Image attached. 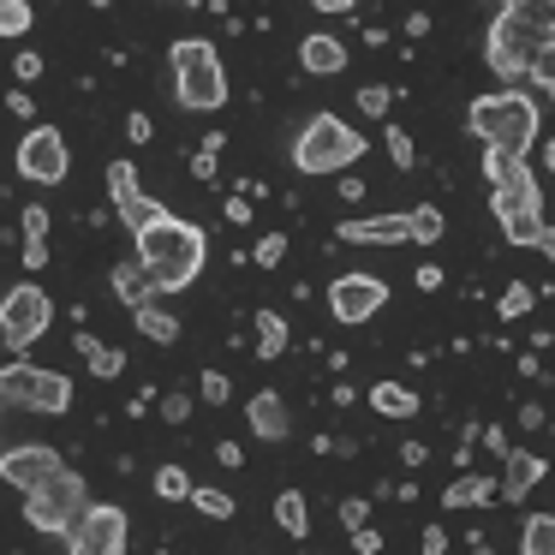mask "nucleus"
Masks as SVG:
<instances>
[{
    "mask_svg": "<svg viewBox=\"0 0 555 555\" xmlns=\"http://www.w3.org/2000/svg\"><path fill=\"white\" fill-rule=\"evenodd\" d=\"M543 49H555V0H507V7H495L490 42H483L495 78H507V85L531 78V61Z\"/></svg>",
    "mask_w": 555,
    "mask_h": 555,
    "instance_id": "nucleus-1",
    "label": "nucleus"
},
{
    "mask_svg": "<svg viewBox=\"0 0 555 555\" xmlns=\"http://www.w3.org/2000/svg\"><path fill=\"white\" fill-rule=\"evenodd\" d=\"M483 173H490V209H495V221H502V240L507 245H538L543 228H550V221H543L538 173L514 156H490V150H483Z\"/></svg>",
    "mask_w": 555,
    "mask_h": 555,
    "instance_id": "nucleus-2",
    "label": "nucleus"
},
{
    "mask_svg": "<svg viewBox=\"0 0 555 555\" xmlns=\"http://www.w3.org/2000/svg\"><path fill=\"white\" fill-rule=\"evenodd\" d=\"M204 257H209V240L204 228H192V221L180 216H162L156 228L138 233V263L156 275L162 293H185L197 275H204Z\"/></svg>",
    "mask_w": 555,
    "mask_h": 555,
    "instance_id": "nucleus-3",
    "label": "nucleus"
},
{
    "mask_svg": "<svg viewBox=\"0 0 555 555\" xmlns=\"http://www.w3.org/2000/svg\"><path fill=\"white\" fill-rule=\"evenodd\" d=\"M466 132L478 138L490 156L526 162V150L538 144V102L519 96V90H495V96H478V102L466 108Z\"/></svg>",
    "mask_w": 555,
    "mask_h": 555,
    "instance_id": "nucleus-4",
    "label": "nucleus"
},
{
    "mask_svg": "<svg viewBox=\"0 0 555 555\" xmlns=\"http://www.w3.org/2000/svg\"><path fill=\"white\" fill-rule=\"evenodd\" d=\"M168 66H173V96H180V108L216 114L221 102H228V66H221L216 42L180 37V42L168 49Z\"/></svg>",
    "mask_w": 555,
    "mask_h": 555,
    "instance_id": "nucleus-5",
    "label": "nucleus"
},
{
    "mask_svg": "<svg viewBox=\"0 0 555 555\" xmlns=\"http://www.w3.org/2000/svg\"><path fill=\"white\" fill-rule=\"evenodd\" d=\"M359 156H364V132H352L340 114H311L293 138V168L311 173V180H328V173L347 180V168Z\"/></svg>",
    "mask_w": 555,
    "mask_h": 555,
    "instance_id": "nucleus-6",
    "label": "nucleus"
},
{
    "mask_svg": "<svg viewBox=\"0 0 555 555\" xmlns=\"http://www.w3.org/2000/svg\"><path fill=\"white\" fill-rule=\"evenodd\" d=\"M0 395H7V406H18V412H49V418H61V412H73V376L13 359L7 371H0Z\"/></svg>",
    "mask_w": 555,
    "mask_h": 555,
    "instance_id": "nucleus-7",
    "label": "nucleus"
},
{
    "mask_svg": "<svg viewBox=\"0 0 555 555\" xmlns=\"http://www.w3.org/2000/svg\"><path fill=\"white\" fill-rule=\"evenodd\" d=\"M85 507H90V490H85V478H78L73 466L54 472L37 495H25V519L37 531H49V538H66V531L78 526V514H85Z\"/></svg>",
    "mask_w": 555,
    "mask_h": 555,
    "instance_id": "nucleus-8",
    "label": "nucleus"
},
{
    "mask_svg": "<svg viewBox=\"0 0 555 555\" xmlns=\"http://www.w3.org/2000/svg\"><path fill=\"white\" fill-rule=\"evenodd\" d=\"M49 323H54V299L37 287V281H25V287H13L7 299H0V335H7V352H13V359H25Z\"/></svg>",
    "mask_w": 555,
    "mask_h": 555,
    "instance_id": "nucleus-9",
    "label": "nucleus"
},
{
    "mask_svg": "<svg viewBox=\"0 0 555 555\" xmlns=\"http://www.w3.org/2000/svg\"><path fill=\"white\" fill-rule=\"evenodd\" d=\"M126 538H132V526H126L120 507L90 502L85 514H78V526L66 531V555H126Z\"/></svg>",
    "mask_w": 555,
    "mask_h": 555,
    "instance_id": "nucleus-10",
    "label": "nucleus"
},
{
    "mask_svg": "<svg viewBox=\"0 0 555 555\" xmlns=\"http://www.w3.org/2000/svg\"><path fill=\"white\" fill-rule=\"evenodd\" d=\"M18 173H25L30 185H61L66 168H73V156H66V138L54 132V126H30L25 138H18Z\"/></svg>",
    "mask_w": 555,
    "mask_h": 555,
    "instance_id": "nucleus-11",
    "label": "nucleus"
},
{
    "mask_svg": "<svg viewBox=\"0 0 555 555\" xmlns=\"http://www.w3.org/2000/svg\"><path fill=\"white\" fill-rule=\"evenodd\" d=\"M383 305H388V287L376 275H340V281H328V317H335V323H347V328L371 323Z\"/></svg>",
    "mask_w": 555,
    "mask_h": 555,
    "instance_id": "nucleus-12",
    "label": "nucleus"
},
{
    "mask_svg": "<svg viewBox=\"0 0 555 555\" xmlns=\"http://www.w3.org/2000/svg\"><path fill=\"white\" fill-rule=\"evenodd\" d=\"M54 472H66V466H61V448H49V442H25V448H7L0 454V478L25 495H37Z\"/></svg>",
    "mask_w": 555,
    "mask_h": 555,
    "instance_id": "nucleus-13",
    "label": "nucleus"
},
{
    "mask_svg": "<svg viewBox=\"0 0 555 555\" xmlns=\"http://www.w3.org/2000/svg\"><path fill=\"white\" fill-rule=\"evenodd\" d=\"M340 240L347 245H400V240H412V221L406 216H352V221H340Z\"/></svg>",
    "mask_w": 555,
    "mask_h": 555,
    "instance_id": "nucleus-14",
    "label": "nucleus"
},
{
    "mask_svg": "<svg viewBox=\"0 0 555 555\" xmlns=\"http://www.w3.org/2000/svg\"><path fill=\"white\" fill-rule=\"evenodd\" d=\"M299 73H311V78H335V73H347V42L328 37V30H311V37L299 42Z\"/></svg>",
    "mask_w": 555,
    "mask_h": 555,
    "instance_id": "nucleus-15",
    "label": "nucleus"
},
{
    "mask_svg": "<svg viewBox=\"0 0 555 555\" xmlns=\"http://www.w3.org/2000/svg\"><path fill=\"white\" fill-rule=\"evenodd\" d=\"M502 466H507V472H502V502H526V495L538 490V478L550 472V460H543V454H526V448H514Z\"/></svg>",
    "mask_w": 555,
    "mask_h": 555,
    "instance_id": "nucleus-16",
    "label": "nucleus"
},
{
    "mask_svg": "<svg viewBox=\"0 0 555 555\" xmlns=\"http://www.w3.org/2000/svg\"><path fill=\"white\" fill-rule=\"evenodd\" d=\"M156 293H162L156 275H150L138 257H132V263H114V299H120L126 311H144V305H156Z\"/></svg>",
    "mask_w": 555,
    "mask_h": 555,
    "instance_id": "nucleus-17",
    "label": "nucleus"
},
{
    "mask_svg": "<svg viewBox=\"0 0 555 555\" xmlns=\"http://www.w3.org/2000/svg\"><path fill=\"white\" fill-rule=\"evenodd\" d=\"M245 418H251V436H263V442H287V430H293L275 388H257L251 406H245Z\"/></svg>",
    "mask_w": 555,
    "mask_h": 555,
    "instance_id": "nucleus-18",
    "label": "nucleus"
},
{
    "mask_svg": "<svg viewBox=\"0 0 555 555\" xmlns=\"http://www.w3.org/2000/svg\"><path fill=\"white\" fill-rule=\"evenodd\" d=\"M483 502H502V483L490 472H460L442 490V507H483Z\"/></svg>",
    "mask_w": 555,
    "mask_h": 555,
    "instance_id": "nucleus-19",
    "label": "nucleus"
},
{
    "mask_svg": "<svg viewBox=\"0 0 555 555\" xmlns=\"http://www.w3.org/2000/svg\"><path fill=\"white\" fill-rule=\"evenodd\" d=\"M73 347H78V359L90 364V376H102V383H114V376L126 371V352H120V347H108V340H96L90 328H78Z\"/></svg>",
    "mask_w": 555,
    "mask_h": 555,
    "instance_id": "nucleus-20",
    "label": "nucleus"
},
{
    "mask_svg": "<svg viewBox=\"0 0 555 555\" xmlns=\"http://www.w3.org/2000/svg\"><path fill=\"white\" fill-rule=\"evenodd\" d=\"M108 197H114V216H132V209L144 204V192H138V173H132V162H108Z\"/></svg>",
    "mask_w": 555,
    "mask_h": 555,
    "instance_id": "nucleus-21",
    "label": "nucleus"
},
{
    "mask_svg": "<svg viewBox=\"0 0 555 555\" xmlns=\"http://www.w3.org/2000/svg\"><path fill=\"white\" fill-rule=\"evenodd\" d=\"M275 526L287 531V538H311V502H305L299 490H281L275 495Z\"/></svg>",
    "mask_w": 555,
    "mask_h": 555,
    "instance_id": "nucleus-22",
    "label": "nucleus"
},
{
    "mask_svg": "<svg viewBox=\"0 0 555 555\" xmlns=\"http://www.w3.org/2000/svg\"><path fill=\"white\" fill-rule=\"evenodd\" d=\"M132 323H138V335L156 340V347H173V340H180V317L162 311V305H144V311H132Z\"/></svg>",
    "mask_w": 555,
    "mask_h": 555,
    "instance_id": "nucleus-23",
    "label": "nucleus"
},
{
    "mask_svg": "<svg viewBox=\"0 0 555 555\" xmlns=\"http://www.w3.org/2000/svg\"><path fill=\"white\" fill-rule=\"evenodd\" d=\"M371 406L383 412V418H412V412H418V395H412L406 383H376L371 388Z\"/></svg>",
    "mask_w": 555,
    "mask_h": 555,
    "instance_id": "nucleus-24",
    "label": "nucleus"
},
{
    "mask_svg": "<svg viewBox=\"0 0 555 555\" xmlns=\"http://www.w3.org/2000/svg\"><path fill=\"white\" fill-rule=\"evenodd\" d=\"M519 555H555V514H531L519 526Z\"/></svg>",
    "mask_w": 555,
    "mask_h": 555,
    "instance_id": "nucleus-25",
    "label": "nucleus"
},
{
    "mask_svg": "<svg viewBox=\"0 0 555 555\" xmlns=\"http://www.w3.org/2000/svg\"><path fill=\"white\" fill-rule=\"evenodd\" d=\"M251 323H257V359H281L287 352V323L275 311H257Z\"/></svg>",
    "mask_w": 555,
    "mask_h": 555,
    "instance_id": "nucleus-26",
    "label": "nucleus"
},
{
    "mask_svg": "<svg viewBox=\"0 0 555 555\" xmlns=\"http://www.w3.org/2000/svg\"><path fill=\"white\" fill-rule=\"evenodd\" d=\"M406 221H412V245H442V209L436 204L406 209Z\"/></svg>",
    "mask_w": 555,
    "mask_h": 555,
    "instance_id": "nucleus-27",
    "label": "nucleus"
},
{
    "mask_svg": "<svg viewBox=\"0 0 555 555\" xmlns=\"http://www.w3.org/2000/svg\"><path fill=\"white\" fill-rule=\"evenodd\" d=\"M156 495H162V502H192V495H197L192 472H185V466H162L156 472Z\"/></svg>",
    "mask_w": 555,
    "mask_h": 555,
    "instance_id": "nucleus-28",
    "label": "nucleus"
},
{
    "mask_svg": "<svg viewBox=\"0 0 555 555\" xmlns=\"http://www.w3.org/2000/svg\"><path fill=\"white\" fill-rule=\"evenodd\" d=\"M531 305H538V293H531L526 281H507V287H502V305H495V317H502V323H519Z\"/></svg>",
    "mask_w": 555,
    "mask_h": 555,
    "instance_id": "nucleus-29",
    "label": "nucleus"
},
{
    "mask_svg": "<svg viewBox=\"0 0 555 555\" xmlns=\"http://www.w3.org/2000/svg\"><path fill=\"white\" fill-rule=\"evenodd\" d=\"M192 507H197V514H209V519H233V495L216 490V483H197Z\"/></svg>",
    "mask_w": 555,
    "mask_h": 555,
    "instance_id": "nucleus-30",
    "label": "nucleus"
},
{
    "mask_svg": "<svg viewBox=\"0 0 555 555\" xmlns=\"http://www.w3.org/2000/svg\"><path fill=\"white\" fill-rule=\"evenodd\" d=\"M30 18H37V13H30V0H7V7H0V37H7V42L25 37Z\"/></svg>",
    "mask_w": 555,
    "mask_h": 555,
    "instance_id": "nucleus-31",
    "label": "nucleus"
},
{
    "mask_svg": "<svg viewBox=\"0 0 555 555\" xmlns=\"http://www.w3.org/2000/svg\"><path fill=\"white\" fill-rule=\"evenodd\" d=\"M281 257H287V233H263V240H257V251H251V263L257 269H275Z\"/></svg>",
    "mask_w": 555,
    "mask_h": 555,
    "instance_id": "nucleus-32",
    "label": "nucleus"
},
{
    "mask_svg": "<svg viewBox=\"0 0 555 555\" xmlns=\"http://www.w3.org/2000/svg\"><path fill=\"white\" fill-rule=\"evenodd\" d=\"M388 108H395V96H388V85H364V90H359V114H371V120H383Z\"/></svg>",
    "mask_w": 555,
    "mask_h": 555,
    "instance_id": "nucleus-33",
    "label": "nucleus"
},
{
    "mask_svg": "<svg viewBox=\"0 0 555 555\" xmlns=\"http://www.w3.org/2000/svg\"><path fill=\"white\" fill-rule=\"evenodd\" d=\"M383 144H388V162H395V168H412V162H418V150H412V138L400 132V126H388Z\"/></svg>",
    "mask_w": 555,
    "mask_h": 555,
    "instance_id": "nucleus-34",
    "label": "nucleus"
},
{
    "mask_svg": "<svg viewBox=\"0 0 555 555\" xmlns=\"http://www.w3.org/2000/svg\"><path fill=\"white\" fill-rule=\"evenodd\" d=\"M335 514H340V526H347V531H364V526H371V502H359V495H347Z\"/></svg>",
    "mask_w": 555,
    "mask_h": 555,
    "instance_id": "nucleus-35",
    "label": "nucleus"
},
{
    "mask_svg": "<svg viewBox=\"0 0 555 555\" xmlns=\"http://www.w3.org/2000/svg\"><path fill=\"white\" fill-rule=\"evenodd\" d=\"M18 216H25V240H42V245H49V209H42V204H25Z\"/></svg>",
    "mask_w": 555,
    "mask_h": 555,
    "instance_id": "nucleus-36",
    "label": "nucleus"
},
{
    "mask_svg": "<svg viewBox=\"0 0 555 555\" xmlns=\"http://www.w3.org/2000/svg\"><path fill=\"white\" fill-rule=\"evenodd\" d=\"M531 78H538V85L550 90V102H555V49H543L538 61H531Z\"/></svg>",
    "mask_w": 555,
    "mask_h": 555,
    "instance_id": "nucleus-37",
    "label": "nucleus"
},
{
    "mask_svg": "<svg viewBox=\"0 0 555 555\" xmlns=\"http://www.w3.org/2000/svg\"><path fill=\"white\" fill-rule=\"evenodd\" d=\"M228 395H233V383H228V376H221V371H204V400H209V406H221Z\"/></svg>",
    "mask_w": 555,
    "mask_h": 555,
    "instance_id": "nucleus-38",
    "label": "nucleus"
},
{
    "mask_svg": "<svg viewBox=\"0 0 555 555\" xmlns=\"http://www.w3.org/2000/svg\"><path fill=\"white\" fill-rule=\"evenodd\" d=\"M13 78H18V85H37V78H42V54H18Z\"/></svg>",
    "mask_w": 555,
    "mask_h": 555,
    "instance_id": "nucleus-39",
    "label": "nucleus"
},
{
    "mask_svg": "<svg viewBox=\"0 0 555 555\" xmlns=\"http://www.w3.org/2000/svg\"><path fill=\"white\" fill-rule=\"evenodd\" d=\"M126 138H132V144H150V138H156L150 114H126Z\"/></svg>",
    "mask_w": 555,
    "mask_h": 555,
    "instance_id": "nucleus-40",
    "label": "nucleus"
},
{
    "mask_svg": "<svg viewBox=\"0 0 555 555\" xmlns=\"http://www.w3.org/2000/svg\"><path fill=\"white\" fill-rule=\"evenodd\" d=\"M162 418H168V424H185V418H192V400H185V395H168V400H162Z\"/></svg>",
    "mask_w": 555,
    "mask_h": 555,
    "instance_id": "nucleus-41",
    "label": "nucleus"
},
{
    "mask_svg": "<svg viewBox=\"0 0 555 555\" xmlns=\"http://www.w3.org/2000/svg\"><path fill=\"white\" fill-rule=\"evenodd\" d=\"M418 543H424V555H448V531L442 526H424Z\"/></svg>",
    "mask_w": 555,
    "mask_h": 555,
    "instance_id": "nucleus-42",
    "label": "nucleus"
},
{
    "mask_svg": "<svg viewBox=\"0 0 555 555\" xmlns=\"http://www.w3.org/2000/svg\"><path fill=\"white\" fill-rule=\"evenodd\" d=\"M483 448H490L495 460H507V454H514V448H507V430H502V424H490V430H483Z\"/></svg>",
    "mask_w": 555,
    "mask_h": 555,
    "instance_id": "nucleus-43",
    "label": "nucleus"
},
{
    "mask_svg": "<svg viewBox=\"0 0 555 555\" xmlns=\"http://www.w3.org/2000/svg\"><path fill=\"white\" fill-rule=\"evenodd\" d=\"M376 550H383V538H376L371 526H364V531H352V555H376Z\"/></svg>",
    "mask_w": 555,
    "mask_h": 555,
    "instance_id": "nucleus-44",
    "label": "nucleus"
},
{
    "mask_svg": "<svg viewBox=\"0 0 555 555\" xmlns=\"http://www.w3.org/2000/svg\"><path fill=\"white\" fill-rule=\"evenodd\" d=\"M25 269H49V245L42 240H25Z\"/></svg>",
    "mask_w": 555,
    "mask_h": 555,
    "instance_id": "nucleus-45",
    "label": "nucleus"
},
{
    "mask_svg": "<svg viewBox=\"0 0 555 555\" xmlns=\"http://www.w3.org/2000/svg\"><path fill=\"white\" fill-rule=\"evenodd\" d=\"M7 108H13V114H18V120H37V102H30V96H25V90H13V96H7Z\"/></svg>",
    "mask_w": 555,
    "mask_h": 555,
    "instance_id": "nucleus-46",
    "label": "nucleus"
},
{
    "mask_svg": "<svg viewBox=\"0 0 555 555\" xmlns=\"http://www.w3.org/2000/svg\"><path fill=\"white\" fill-rule=\"evenodd\" d=\"M228 221H233V228H245V221H251V204H245V197H240V192H233V197H228Z\"/></svg>",
    "mask_w": 555,
    "mask_h": 555,
    "instance_id": "nucleus-47",
    "label": "nucleus"
},
{
    "mask_svg": "<svg viewBox=\"0 0 555 555\" xmlns=\"http://www.w3.org/2000/svg\"><path fill=\"white\" fill-rule=\"evenodd\" d=\"M418 287L436 293V287H442V269H436V263H418Z\"/></svg>",
    "mask_w": 555,
    "mask_h": 555,
    "instance_id": "nucleus-48",
    "label": "nucleus"
},
{
    "mask_svg": "<svg viewBox=\"0 0 555 555\" xmlns=\"http://www.w3.org/2000/svg\"><path fill=\"white\" fill-rule=\"evenodd\" d=\"M359 197H364V180H352V173H347V180H340V204H359Z\"/></svg>",
    "mask_w": 555,
    "mask_h": 555,
    "instance_id": "nucleus-49",
    "label": "nucleus"
},
{
    "mask_svg": "<svg viewBox=\"0 0 555 555\" xmlns=\"http://www.w3.org/2000/svg\"><path fill=\"white\" fill-rule=\"evenodd\" d=\"M216 460H221V466H245V454H240V442H221V448H216Z\"/></svg>",
    "mask_w": 555,
    "mask_h": 555,
    "instance_id": "nucleus-50",
    "label": "nucleus"
},
{
    "mask_svg": "<svg viewBox=\"0 0 555 555\" xmlns=\"http://www.w3.org/2000/svg\"><path fill=\"white\" fill-rule=\"evenodd\" d=\"M400 460H406V466H424V460H430V448H424V442H406V448H400Z\"/></svg>",
    "mask_w": 555,
    "mask_h": 555,
    "instance_id": "nucleus-51",
    "label": "nucleus"
},
{
    "mask_svg": "<svg viewBox=\"0 0 555 555\" xmlns=\"http://www.w3.org/2000/svg\"><path fill=\"white\" fill-rule=\"evenodd\" d=\"M406 37H430V13H412L406 18Z\"/></svg>",
    "mask_w": 555,
    "mask_h": 555,
    "instance_id": "nucleus-52",
    "label": "nucleus"
},
{
    "mask_svg": "<svg viewBox=\"0 0 555 555\" xmlns=\"http://www.w3.org/2000/svg\"><path fill=\"white\" fill-rule=\"evenodd\" d=\"M543 424V406H519V430H538Z\"/></svg>",
    "mask_w": 555,
    "mask_h": 555,
    "instance_id": "nucleus-53",
    "label": "nucleus"
},
{
    "mask_svg": "<svg viewBox=\"0 0 555 555\" xmlns=\"http://www.w3.org/2000/svg\"><path fill=\"white\" fill-rule=\"evenodd\" d=\"M538 251H543V257H550V263H555V221H550V228H543V240H538Z\"/></svg>",
    "mask_w": 555,
    "mask_h": 555,
    "instance_id": "nucleus-54",
    "label": "nucleus"
},
{
    "mask_svg": "<svg viewBox=\"0 0 555 555\" xmlns=\"http://www.w3.org/2000/svg\"><path fill=\"white\" fill-rule=\"evenodd\" d=\"M543 168L555 173V138H550V144H543Z\"/></svg>",
    "mask_w": 555,
    "mask_h": 555,
    "instance_id": "nucleus-55",
    "label": "nucleus"
},
{
    "mask_svg": "<svg viewBox=\"0 0 555 555\" xmlns=\"http://www.w3.org/2000/svg\"><path fill=\"white\" fill-rule=\"evenodd\" d=\"M311 555H328V550H311Z\"/></svg>",
    "mask_w": 555,
    "mask_h": 555,
    "instance_id": "nucleus-56",
    "label": "nucleus"
},
{
    "mask_svg": "<svg viewBox=\"0 0 555 555\" xmlns=\"http://www.w3.org/2000/svg\"><path fill=\"white\" fill-rule=\"evenodd\" d=\"M550 430H555V418H550Z\"/></svg>",
    "mask_w": 555,
    "mask_h": 555,
    "instance_id": "nucleus-57",
    "label": "nucleus"
},
{
    "mask_svg": "<svg viewBox=\"0 0 555 555\" xmlns=\"http://www.w3.org/2000/svg\"><path fill=\"white\" fill-rule=\"evenodd\" d=\"M251 555H257V550H251Z\"/></svg>",
    "mask_w": 555,
    "mask_h": 555,
    "instance_id": "nucleus-58",
    "label": "nucleus"
}]
</instances>
